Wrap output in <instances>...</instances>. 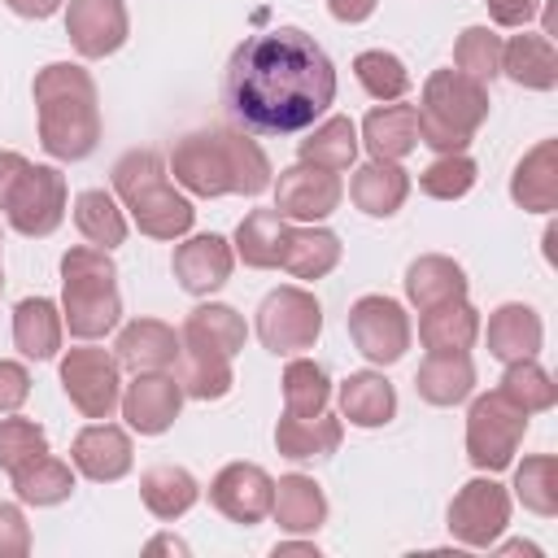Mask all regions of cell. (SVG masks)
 <instances>
[{
  "label": "cell",
  "mask_w": 558,
  "mask_h": 558,
  "mask_svg": "<svg viewBox=\"0 0 558 558\" xmlns=\"http://www.w3.org/2000/svg\"><path fill=\"white\" fill-rule=\"evenodd\" d=\"M527 432V414L506 392H484L471 401L466 414V458L480 471H506L519 453V440Z\"/></svg>",
  "instance_id": "cell-7"
},
{
  "label": "cell",
  "mask_w": 558,
  "mask_h": 558,
  "mask_svg": "<svg viewBox=\"0 0 558 558\" xmlns=\"http://www.w3.org/2000/svg\"><path fill=\"white\" fill-rule=\"evenodd\" d=\"M4 4H9L17 17H39V22L61 9V0H4Z\"/></svg>",
  "instance_id": "cell-52"
},
{
  "label": "cell",
  "mask_w": 558,
  "mask_h": 558,
  "mask_svg": "<svg viewBox=\"0 0 558 558\" xmlns=\"http://www.w3.org/2000/svg\"><path fill=\"white\" fill-rule=\"evenodd\" d=\"M179 340H183V353L231 362V357L244 349L248 327H244V318H240L231 305H222V301H205V305H196V310L183 318Z\"/></svg>",
  "instance_id": "cell-18"
},
{
  "label": "cell",
  "mask_w": 558,
  "mask_h": 558,
  "mask_svg": "<svg viewBox=\"0 0 558 558\" xmlns=\"http://www.w3.org/2000/svg\"><path fill=\"white\" fill-rule=\"evenodd\" d=\"M0 288H4V275H0Z\"/></svg>",
  "instance_id": "cell-56"
},
{
  "label": "cell",
  "mask_w": 558,
  "mask_h": 558,
  "mask_svg": "<svg viewBox=\"0 0 558 558\" xmlns=\"http://www.w3.org/2000/svg\"><path fill=\"white\" fill-rule=\"evenodd\" d=\"M514 497L523 501V510H532L541 519L558 514V462H554V453H532V458L519 462Z\"/></svg>",
  "instance_id": "cell-41"
},
{
  "label": "cell",
  "mask_w": 558,
  "mask_h": 558,
  "mask_svg": "<svg viewBox=\"0 0 558 558\" xmlns=\"http://www.w3.org/2000/svg\"><path fill=\"white\" fill-rule=\"evenodd\" d=\"M414 388L427 405H458L475 392V362L466 353H427Z\"/></svg>",
  "instance_id": "cell-34"
},
{
  "label": "cell",
  "mask_w": 558,
  "mask_h": 558,
  "mask_svg": "<svg viewBox=\"0 0 558 558\" xmlns=\"http://www.w3.org/2000/svg\"><path fill=\"white\" fill-rule=\"evenodd\" d=\"M31 397V371L22 362H9L0 357V414H13L22 410Z\"/></svg>",
  "instance_id": "cell-48"
},
{
  "label": "cell",
  "mask_w": 558,
  "mask_h": 558,
  "mask_svg": "<svg viewBox=\"0 0 558 558\" xmlns=\"http://www.w3.org/2000/svg\"><path fill=\"white\" fill-rule=\"evenodd\" d=\"M296 153H301L305 166H318V170H349V166L357 161V126H353V118H344V113L323 118V122L296 144Z\"/></svg>",
  "instance_id": "cell-36"
},
{
  "label": "cell",
  "mask_w": 558,
  "mask_h": 558,
  "mask_svg": "<svg viewBox=\"0 0 558 558\" xmlns=\"http://www.w3.org/2000/svg\"><path fill=\"white\" fill-rule=\"evenodd\" d=\"M340 196H344V187H340L336 170H318L305 161L279 170V179H275V209L296 222H323L340 205Z\"/></svg>",
  "instance_id": "cell-15"
},
{
  "label": "cell",
  "mask_w": 558,
  "mask_h": 558,
  "mask_svg": "<svg viewBox=\"0 0 558 558\" xmlns=\"http://www.w3.org/2000/svg\"><path fill=\"white\" fill-rule=\"evenodd\" d=\"M70 462L78 475H87L92 484H113L131 471L135 462V449H131V436L113 423H87L74 445H70Z\"/></svg>",
  "instance_id": "cell-19"
},
{
  "label": "cell",
  "mask_w": 558,
  "mask_h": 558,
  "mask_svg": "<svg viewBox=\"0 0 558 558\" xmlns=\"http://www.w3.org/2000/svg\"><path fill=\"white\" fill-rule=\"evenodd\" d=\"M418 340L427 353H466L480 336V310L458 296V301H445V305H432V310H418Z\"/></svg>",
  "instance_id": "cell-25"
},
{
  "label": "cell",
  "mask_w": 558,
  "mask_h": 558,
  "mask_svg": "<svg viewBox=\"0 0 558 558\" xmlns=\"http://www.w3.org/2000/svg\"><path fill=\"white\" fill-rule=\"evenodd\" d=\"M65 174L57 166H26V174L17 179L4 214H9V227L17 235H31V240H44L61 227L65 218Z\"/></svg>",
  "instance_id": "cell-12"
},
{
  "label": "cell",
  "mask_w": 558,
  "mask_h": 558,
  "mask_svg": "<svg viewBox=\"0 0 558 558\" xmlns=\"http://www.w3.org/2000/svg\"><path fill=\"white\" fill-rule=\"evenodd\" d=\"M484 4L497 26H527L541 13V0H484Z\"/></svg>",
  "instance_id": "cell-49"
},
{
  "label": "cell",
  "mask_w": 558,
  "mask_h": 558,
  "mask_svg": "<svg viewBox=\"0 0 558 558\" xmlns=\"http://www.w3.org/2000/svg\"><path fill=\"white\" fill-rule=\"evenodd\" d=\"M65 35H70L74 52L87 57V61L113 57L126 44V35H131L126 4L122 0H70V9H65Z\"/></svg>",
  "instance_id": "cell-14"
},
{
  "label": "cell",
  "mask_w": 558,
  "mask_h": 558,
  "mask_svg": "<svg viewBox=\"0 0 558 558\" xmlns=\"http://www.w3.org/2000/svg\"><path fill=\"white\" fill-rule=\"evenodd\" d=\"M501 74H510V83L527 87V92H549L558 87V52L554 39L541 31H523L510 44H501Z\"/></svg>",
  "instance_id": "cell-24"
},
{
  "label": "cell",
  "mask_w": 558,
  "mask_h": 558,
  "mask_svg": "<svg viewBox=\"0 0 558 558\" xmlns=\"http://www.w3.org/2000/svg\"><path fill=\"white\" fill-rule=\"evenodd\" d=\"M336 262H340V235L336 231L314 227V222L288 231V248H283V262L279 266L292 279H323V275L336 270Z\"/></svg>",
  "instance_id": "cell-35"
},
{
  "label": "cell",
  "mask_w": 558,
  "mask_h": 558,
  "mask_svg": "<svg viewBox=\"0 0 558 558\" xmlns=\"http://www.w3.org/2000/svg\"><path fill=\"white\" fill-rule=\"evenodd\" d=\"M61 318L70 336L96 340L118 327L122 318V296H118V266L109 248L78 244L65 248L61 257Z\"/></svg>",
  "instance_id": "cell-5"
},
{
  "label": "cell",
  "mask_w": 558,
  "mask_h": 558,
  "mask_svg": "<svg viewBox=\"0 0 558 558\" xmlns=\"http://www.w3.org/2000/svg\"><path fill=\"white\" fill-rule=\"evenodd\" d=\"M113 192L131 209L135 227L153 240H183L196 222L192 201L170 183L157 148H131L113 161Z\"/></svg>",
  "instance_id": "cell-4"
},
{
  "label": "cell",
  "mask_w": 558,
  "mask_h": 558,
  "mask_svg": "<svg viewBox=\"0 0 558 558\" xmlns=\"http://www.w3.org/2000/svg\"><path fill=\"white\" fill-rule=\"evenodd\" d=\"M349 196H353V205H357L362 214H371V218H392V214L405 205V196H410V174H405L397 161H375V157H371L366 166L353 170Z\"/></svg>",
  "instance_id": "cell-26"
},
{
  "label": "cell",
  "mask_w": 558,
  "mask_h": 558,
  "mask_svg": "<svg viewBox=\"0 0 558 558\" xmlns=\"http://www.w3.org/2000/svg\"><path fill=\"white\" fill-rule=\"evenodd\" d=\"M340 414L353 427H384L397 414V388L379 371H353L340 384Z\"/></svg>",
  "instance_id": "cell-33"
},
{
  "label": "cell",
  "mask_w": 558,
  "mask_h": 558,
  "mask_svg": "<svg viewBox=\"0 0 558 558\" xmlns=\"http://www.w3.org/2000/svg\"><path fill=\"white\" fill-rule=\"evenodd\" d=\"M340 436H344V423L336 414H283L279 427H275V449L283 458H327L340 449Z\"/></svg>",
  "instance_id": "cell-32"
},
{
  "label": "cell",
  "mask_w": 558,
  "mask_h": 558,
  "mask_svg": "<svg viewBox=\"0 0 558 558\" xmlns=\"http://www.w3.org/2000/svg\"><path fill=\"white\" fill-rule=\"evenodd\" d=\"M488 118V87L462 70H436L418 100V144L436 153H466L480 122Z\"/></svg>",
  "instance_id": "cell-6"
},
{
  "label": "cell",
  "mask_w": 558,
  "mask_h": 558,
  "mask_svg": "<svg viewBox=\"0 0 558 558\" xmlns=\"http://www.w3.org/2000/svg\"><path fill=\"white\" fill-rule=\"evenodd\" d=\"M170 174L192 196H262L275 183L270 157L240 126L187 131L170 148Z\"/></svg>",
  "instance_id": "cell-2"
},
{
  "label": "cell",
  "mask_w": 558,
  "mask_h": 558,
  "mask_svg": "<svg viewBox=\"0 0 558 558\" xmlns=\"http://www.w3.org/2000/svg\"><path fill=\"white\" fill-rule=\"evenodd\" d=\"M61 331H65V318H61L57 301H48V296L17 301V310H13V344L22 349V357H35V362L57 357Z\"/></svg>",
  "instance_id": "cell-31"
},
{
  "label": "cell",
  "mask_w": 558,
  "mask_h": 558,
  "mask_svg": "<svg viewBox=\"0 0 558 558\" xmlns=\"http://www.w3.org/2000/svg\"><path fill=\"white\" fill-rule=\"evenodd\" d=\"M510 523V493L493 480H466L449 501V536L466 549H493Z\"/></svg>",
  "instance_id": "cell-10"
},
{
  "label": "cell",
  "mask_w": 558,
  "mask_h": 558,
  "mask_svg": "<svg viewBox=\"0 0 558 558\" xmlns=\"http://www.w3.org/2000/svg\"><path fill=\"white\" fill-rule=\"evenodd\" d=\"M270 497H275V480L257 462H227L209 480V506L240 527L262 523L270 514Z\"/></svg>",
  "instance_id": "cell-13"
},
{
  "label": "cell",
  "mask_w": 558,
  "mask_h": 558,
  "mask_svg": "<svg viewBox=\"0 0 558 558\" xmlns=\"http://www.w3.org/2000/svg\"><path fill=\"white\" fill-rule=\"evenodd\" d=\"M35 105H39V144L57 161H83L100 144V109L96 83L74 61H52L35 74Z\"/></svg>",
  "instance_id": "cell-3"
},
{
  "label": "cell",
  "mask_w": 558,
  "mask_h": 558,
  "mask_svg": "<svg viewBox=\"0 0 558 558\" xmlns=\"http://www.w3.org/2000/svg\"><path fill=\"white\" fill-rule=\"evenodd\" d=\"M48 453V432L35 418H0V471H17L22 462Z\"/></svg>",
  "instance_id": "cell-46"
},
{
  "label": "cell",
  "mask_w": 558,
  "mask_h": 558,
  "mask_svg": "<svg viewBox=\"0 0 558 558\" xmlns=\"http://www.w3.org/2000/svg\"><path fill=\"white\" fill-rule=\"evenodd\" d=\"M179 388L183 397H196V401H222L235 384L231 375V362L222 357H196V353H179Z\"/></svg>",
  "instance_id": "cell-45"
},
{
  "label": "cell",
  "mask_w": 558,
  "mask_h": 558,
  "mask_svg": "<svg viewBox=\"0 0 558 558\" xmlns=\"http://www.w3.org/2000/svg\"><path fill=\"white\" fill-rule=\"evenodd\" d=\"M336 100V65L301 26L248 35L222 74V105L253 135H296Z\"/></svg>",
  "instance_id": "cell-1"
},
{
  "label": "cell",
  "mask_w": 558,
  "mask_h": 558,
  "mask_svg": "<svg viewBox=\"0 0 558 558\" xmlns=\"http://www.w3.org/2000/svg\"><path fill=\"white\" fill-rule=\"evenodd\" d=\"M510 196L519 209L554 214L558 209V140H541L510 174Z\"/></svg>",
  "instance_id": "cell-22"
},
{
  "label": "cell",
  "mask_w": 558,
  "mask_h": 558,
  "mask_svg": "<svg viewBox=\"0 0 558 558\" xmlns=\"http://www.w3.org/2000/svg\"><path fill=\"white\" fill-rule=\"evenodd\" d=\"M140 497H144V506H148L153 519L174 523V519H183V514L196 506L201 484H196V475H192L187 466L161 462V466H148V471L140 475Z\"/></svg>",
  "instance_id": "cell-30"
},
{
  "label": "cell",
  "mask_w": 558,
  "mask_h": 558,
  "mask_svg": "<svg viewBox=\"0 0 558 558\" xmlns=\"http://www.w3.org/2000/svg\"><path fill=\"white\" fill-rule=\"evenodd\" d=\"M349 336H353V344L366 362L392 366L410 349V314L392 296H379V292L357 296L349 305Z\"/></svg>",
  "instance_id": "cell-11"
},
{
  "label": "cell",
  "mask_w": 558,
  "mask_h": 558,
  "mask_svg": "<svg viewBox=\"0 0 558 558\" xmlns=\"http://www.w3.org/2000/svg\"><path fill=\"white\" fill-rule=\"evenodd\" d=\"M497 392H506L523 414H541V410H554L558 401V384L554 375L536 362V357H519V362H506V375L497 384Z\"/></svg>",
  "instance_id": "cell-39"
},
{
  "label": "cell",
  "mask_w": 558,
  "mask_h": 558,
  "mask_svg": "<svg viewBox=\"0 0 558 558\" xmlns=\"http://www.w3.org/2000/svg\"><path fill=\"white\" fill-rule=\"evenodd\" d=\"M453 65L475 83H493L501 74V35L488 26H466L453 44Z\"/></svg>",
  "instance_id": "cell-43"
},
{
  "label": "cell",
  "mask_w": 558,
  "mask_h": 558,
  "mask_svg": "<svg viewBox=\"0 0 558 558\" xmlns=\"http://www.w3.org/2000/svg\"><path fill=\"white\" fill-rule=\"evenodd\" d=\"M480 179V166L466 157V153H440L423 174H418V192L432 196V201H458L475 187Z\"/></svg>",
  "instance_id": "cell-44"
},
{
  "label": "cell",
  "mask_w": 558,
  "mask_h": 558,
  "mask_svg": "<svg viewBox=\"0 0 558 558\" xmlns=\"http://www.w3.org/2000/svg\"><path fill=\"white\" fill-rule=\"evenodd\" d=\"M13 493L26 506H61L74 493V471H70V462L39 453L13 471Z\"/></svg>",
  "instance_id": "cell-37"
},
{
  "label": "cell",
  "mask_w": 558,
  "mask_h": 558,
  "mask_svg": "<svg viewBox=\"0 0 558 558\" xmlns=\"http://www.w3.org/2000/svg\"><path fill=\"white\" fill-rule=\"evenodd\" d=\"M375 4H379V0H327L331 17H336V22H344V26H357V22H366V17L375 13Z\"/></svg>",
  "instance_id": "cell-51"
},
{
  "label": "cell",
  "mask_w": 558,
  "mask_h": 558,
  "mask_svg": "<svg viewBox=\"0 0 558 558\" xmlns=\"http://www.w3.org/2000/svg\"><path fill=\"white\" fill-rule=\"evenodd\" d=\"M74 227L96 248H118L126 240V218L105 187H87L74 196Z\"/></svg>",
  "instance_id": "cell-38"
},
{
  "label": "cell",
  "mask_w": 558,
  "mask_h": 558,
  "mask_svg": "<svg viewBox=\"0 0 558 558\" xmlns=\"http://www.w3.org/2000/svg\"><path fill=\"white\" fill-rule=\"evenodd\" d=\"M501 549H506V554H541L536 545H523V541H510V545H501Z\"/></svg>",
  "instance_id": "cell-55"
},
{
  "label": "cell",
  "mask_w": 558,
  "mask_h": 558,
  "mask_svg": "<svg viewBox=\"0 0 558 558\" xmlns=\"http://www.w3.org/2000/svg\"><path fill=\"white\" fill-rule=\"evenodd\" d=\"M179 353H183V340L170 323L161 318H135L118 331V344H113V357L118 366L126 371H170L179 366Z\"/></svg>",
  "instance_id": "cell-20"
},
{
  "label": "cell",
  "mask_w": 558,
  "mask_h": 558,
  "mask_svg": "<svg viewBox=\"0 0 558 558\" xmlns=\"http://www.w3.org/2000/svg\"><path fill=\"white\" fill-rule=\"evenodd\" d=\"M362 144L375 161H401L418 148V105L384 100L362 122Z\"/></svg>",
  "instance_id": "cell-21"
},
{
  "label": "cell",
  "mask_w": 558,
  "mask_h": 558,
  "mask_svg": "<svg viewBox=\"0 0 558 558\" xmlns=\"http://www.w3.org/2000/svg\"><path fill=\"white\" fill-rule=\"evenodd\" d=\"M545 340L541 314L523 301H506L488 314V353L497 362H519V357H536Z\"/></svg>",
  "instance_id": "cell-23"
},
{
  "label": "cell",
  "mask_w": 558,
  "mask_h": 558,
  "mask_svg": "<svg viewBox=\"0 0 558 558\" xmlns=\"http://www.w3.org/2000/svg\"><path fill=\"white\" fill-rule=\"evenodd\" d=\"M148 549H174V554H187V545L174 541V536H157V541H148Z\"/></svg>",
  "instance_id": "cell-53"
},
{
  "label": "cell",
  "mask_w": 558,
  "mask_h": 558,
  "mask_svg": "<svg viewBox=\"0 0 558 558\" xmlns=\"http://www.w3.org/2000/svg\"><path fill=\"white\" fill-rule=\"evenodd\" d=\"M31 554V527L22 506L0 501V558H26Z\"/></svg>",
  "instance_id": "cell-47"
},
{
  "label": "cell",
  "mask_w": 558,
  "mask_h": 558,
  "mask_svg": "<svg viewBox=\"0 0 558 558\" xmlns=\"http://www.w3.org/2000/svg\"><path fill=\"white\" fill-rule=\"evenodd\" d=\"M270 514L283 532L305 536V532H318L327 523V497L310 475L292 471V475H279L275 497H270Z\"/></svg>",
  "instance_id": "cell-27"
},
{
  "label": "cell",
  "mask_w": 558,
  "mask_h": 558,
  "mask_svg": "<svg viewBox=\"0 0 558 558\" xmlns=\"http://www.w3.org/2000/svg\"><path fill=\"white\" fill-rule=\"evenodd\" d=\"M288 218L279 209H253L240 218L235 227V257L253 270H275L283 262V248H288Z\"/></svg>",
  "instance_id": "cell-28"
},
{
  "label": "cell",
  "mask_w": 558,
  "mask_h": 558,
  "mask_svg": "<svg viewBox=\"0 0 558 558\" xmlns=\"http://www.w3.org/2000/svg\"><path fill=\"white\" fill-rule=\"evenodd\" d=\"M118 405H122V418H126L131 432H140V436H161V432L179 418V410H183V388H179V379L166 375V371H140V375L126 384V392H122Z\"/></svg>",
  "instance_id": "cell-16"
},
{
  "label": "cell",
  "mask_w": 558,
  "mask_h": 558,
  "mask_svg": "<svg viewBox=\"0 0 558 558\" xmlns=\"http://www.w3.org/2000/svg\"><path fill=\"white\" fill-rule=\"evenodd\" d=\"M283 554H318L314 545H292V541H279L275 545V558H283Z\"/></svg>",
  "instance_id": "cell-54"
},
{
  "label": "cell",
  "mask_w": 558,
  "mask_h": 558,
  "mask_svg": "<svg viewBox=\"0 0 558 558\" xmlns=\"http://www.w3.org/2000/svg\"><path fill=\"white\" fill-rule=\"evenodd\" d=\"M331 401V379L318 362L292 357L283 366V414H323Z\"/></svg>",
  "instance_id": "cell-40"
},
{
  "label": "cell",
  "mask_w": 558,
  "mask_h": 558,
  "mask_svg": "<svg viewBox=\"0 0 558 558\" xmlns=\"http://www.w3.org/2000/svg\"><path fill=\"white\" fill-rule=\"evenodd\" d=\"M231 266H235V248L218 231L187 235L183 244H174V257H170V270L179 279V288L192 292V296L218 292L231 279Z\"/></svg>",
  "instance_id": "cell-17"
},
{
  "label": "cell",
  "mask_w": 558,
  "mask_h": 558,
  "mask_svg": "<svg viewBox=\"0 0 558 558\" xmlns=\"http://www.w3.org/2000/svg\"><path fill=\"white\" fill-rule=\"evenodd\" d=\"M353 74L362 83L366 96H375L379 105L384 100H401L410 92V70L397 52H384V48H366L353 57Z\"/></svg>",
  "instance_id": "cell-42"
},
{
  "label": "cell",
  "mask_w": 558,
  "mask_h": 558,
  "mask_svg": "<svg viewBox=\"0 0 558 558\" xmlns=\"http://www.w3.org/2000/svg\"><path fill=\"white\" fill-rule=\"evenodd\" d=\"M405 296L418 310L458 301V296H466V270L445 253H423L405 266Z\"/></svg>",
  "instance_id": "cell-29"
},
{
  "label": "cell",
  "mask_w": 558,
  "mask_h": 558,
  "mask_svg": "<svg viewBox=\"0 0 558 558\" xmlns=\"http://www.w3.org/2000/svg\"><path fill=\"white\" fill-rule=\"evenodd\" d=\"M26 166H31V161H26L22 153H9V148L0 153V209L9 205V196H13V187H17V179L26 174Z\"/></svg>",
  "instance_id": "cell-50"
},
{
  "label": "cell",
  "mask_w": 558,
  "mask_h": 558,
  "mask_svg": "<svg viewBox=\"0 0 558 558\" xmlns=\"http://www.w3.org/2000/svg\"><path fill=\"white\" fill-rule=\"evenodd\" d=\"M323 331V305L305 288H275L257 305V336L270 353H301L314 349Z\"/></svg>",
  "instance_id": "cell-8"
},
{
  "label": "cell",
  "mask_w": 558,
  "mask_h": 558,
  "mask_svg": "<svg viewBox=\"0 0 558 558\" xmlns=\"http://www.w3.org/2000/svg\"><path fill=\"white\" fill-rule=\"evenodd\" d=\"M118 357L96 344H78L61 357V388L70 405L83 418H109L122 401V379H118Z\"/></svg>",
  "instance_id": "cell-9"
}]
</instances>
